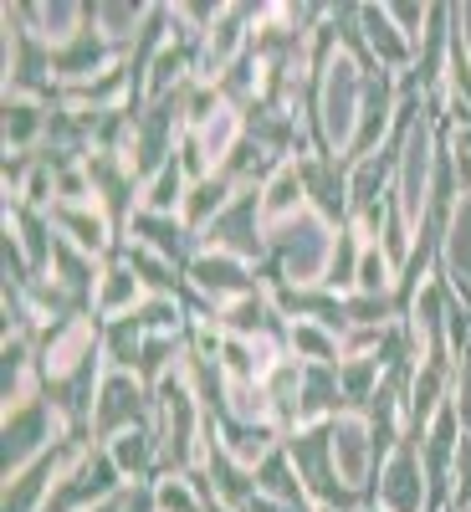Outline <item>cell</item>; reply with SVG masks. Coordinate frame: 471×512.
<instances>
[{
  "label": "cell",
  "mask_w": 471,
  "mask_h": 512,
  "mask_svg": "<svg viewBox=\"0 0 471 512\" xmlns=\"http://www.w3.org/2000/svg\"><path fill=\"white\" fill-rule=\"evenodd\" d=\"M205 405L195 395V384L180 369H169L154 384V436H159V477H190L200 472V456H205Z\"/></svg>",
  "instance_id": "obj_1"
},
{
  "label": "cell",
  "mask_w": 471,
  "mask_h": 512,
  "mask_svg": "<svg viewBox=\"0 0 471 512\" xmlns=\"http://www.w3.org/2000/svg\"><path fill=\"white\" fill-rule=\"evenodd\" d=\"M364 82H369V67L354 62L344 47L313 72V118H308V128H313L318 154H333V159L349 154V144L359 134Z\"/></svg>",
  "instance_id": "obj_2"
},
{
  "label": "cell",
  "mask_w": 471,
  "mask_h": 512,
  "mask_svg": "<svg viewBox=\"0 0 471 512\" xmlns=\"http://www.w3.org/2000/svg\"><path fill=\"white\" fill-rule=\"evenodd\" d=\"M338 231L318 216V210H297L292 221L267 231V262L272 272L262 277L267 287H323L328 282V262H333Z\"/></svg>",
  "instance_id": "obj_3"
},
{
  "label": "cell",
  "mask_w": 471,
  "mask_h": 512,
  "mask_svg": "<svg viewBox=\"0 0 471 512\" xmlns=\"http://www.w3.org/2000/svg\"><path fill=\"white\" fill-rule=\"evenodd\" d=\"M436 144H441V128L431 118H415L405 134H400V164H395V185L390 200L400 210V221L410 231H420L425 210H431V180H436Z\"/></svg>",
  "instance_id": "obj_4"
},
{
  "label": "cell",
  "mask_w": 471,
  "mask_h": 512,
  "mask_svg": "<svg viewBox=\"0 0 471 512\" xmlns=\"http://www.w3.org/2000/svg\"><path fill=\"white\" fill-rule=\"evenodd\" d=\"M139 425H154V390L139 374L108 369L98 384V405H93V441L108 446L123 431H139Z\"/></svg>",
  "instance_id": "obj_5"
},
{
  "label": "cell",
  "mask_w": 471,
  "mask_h": 512,
  "mask_svg": "<svg viewBox=\"0 0 471 512\" xmlns=\"http://www.w3.org/2000/svg\"><path fill=\"white\" fill-rule=\"evenodd\" d=\"M369 502L379 512H431V482H425V461H420V431H405V441L379 461Z\"/></svg>",
  "instance_id": "obj_6"
},
{
  "label": "cell",
  "mask_w": 471,
  "mask_h": 512,
  "mask_svg": "<svg viewBox=\"0 0 471 512\" xmlns=\"http://www.w3.org/2000/svg\"><path fill=\"white\" fill-rule=\"evenodd\" d=\"M200 251H226L241 262H267V221H262V185H246L216 221L205 226Z\"/></svg>",
  "instance_id": "obj_7"
},
{
  "label": "cell",
  "mask_w": 471,
  "mask_h": 512,
  "mask_svg": "<svg viewBox=\"0 0 471 512\" xmlns=\"http://www.w3.org/2000/svg\"><path fill=\"white\" fill-rule=\"evenodd\" d=\"M6 482L11 477H21L26 466H36L41 456H47L52 446H62L72 431H67V420H62V410L41 395L36 405H26V410H11L6 415Z\"/></svg>",
  "instance_id": "obj_8"
},
{
  "label": "cell",
  "mask_w": 471,
  "mask_h": 512,
  "mask_svg": "<svg viewBox=\"0 0 471 512\" xmlns=\"http://www.w3.org/2000/svg\"><path fill=\"white\" fill-rule=\"evenodd\" d=\"M185 282H190V292L200 297V303H210L216 313L267 287L262 277H256L251 262H241V256H226V251H200L195 262H190V272H185Z\"/></svg>",
  "instance_id": "obj_9"
},
{
  "label": "cell",
  "mask_w": 471,
  "mask_h": 512,
  "mask_svg": "<svg viewBox=\"0 0 471 512\" xmlns=\"http://www.w3.org/2000/svg\"><path fill=\"white\" fill-rule=\"evenodd\" d=\"M333 466L354 492L374 497V472H379V451H374V436H369V420L359 410H344L333 420Z\"/></svg>",
  "instance_id": "obj_10"
},
{
  "label": "cell",
  "mask_w": 471,
  "mask_h": 512,
  "mask_svg": "<svg viewBox=\"0 0 471 512\" xmlns=\"http://www.w3.org/2000/svg\"><path fill=\"white\" fill-rule=\"evenodd\" d=\"M297 164H303L308 210H318L333 231H344L349 216H354V205H349V164L333 159V154H308V159H297Z\"/></svg>",
  "instance_id": "obj_11"
},
{
  "label": "cell",
  "mask_w": 471,
  "mask_h": 512,
  "mask_svg": "<svg viewBox=\"0 0 471 512\" xmlns=\"http://www.w3.org/2000/svg\"><path fill=\"white\" fill-rule=\"evenodd\" d=\"M123 241H134V246L164 256V262L180 267V272H190V262L200 256V236L180 216H154V210H134V221H128Z\"/></svg>",
  "instance_id": "obj_12"
},
{
  "label": "cell",
  "mask_w": 471,
  "mask_h": 512,
  "mask_svg": "<svg viewBox=\"0 0 471 512\" xmlns=\"http://www.w3.org/2000/svg\"><path fill=\"white\" fill-rule=\"evenodd\" d=\"M16 21L26 26V36H36L47 52H62L88 31V6L77 0H36V6H11Z\"/></svg>",
  "instance_id": "obj_13"
},
{
  "label": "cell",
  "mask_w": 471,
  "mask_h": 512,
  "mask_svg": "<svg viewBox=\"0 0 471 512\" xmlns=\"http://www.w3.org/2000/svg\"><path fill=\"white\" fill-rule=\"evenodd\" d=\"M144 303H149L144 277H139L134 267H128L118 251H113L108 262H103L98 292H93V318H98V323H118V318H134Z\"/></svg>",
  "instance_id": "obj_14"
},
{
  "label": "cell",
  "mask_w": 471,
  "mask_h": 512,
  "mask_svg": "<svg viewBox=\"0 0 471 512\" xmlns=\"http://www.w3.org/2000/svg\"><path fill=\"white\" fill-rule=\"evenodd\" d=\"M47 221H52L57 236H67L72 246L103 256V262L118 251V231H113V221L103 216L98 205H52V210H47Z\"/></svg>",
  "instance_id": "obj_15"
},
{
  "label": "cell",
  "mask_w": 471,
  "mask_h": 512,
  "mask_svg": "<svg viewBox=\"0 0 471 512\" xmlns=\"http://www.w3.org/2000/svg\"><path fill=\"white\" fill-rule=\"evenodd\" d=\"M441 277L451 282V292L471 308V190H461L446 236H441Z\"/></svg>",
  "instance_id": "obj_16"
},
{
  "label": "cell",
  "mask_w": 471,
  "mask_h": 512,
  "mask_svg": "<svg viewBox=\"0 0 471 512\" xmlns=\"http://www.w3.org/2000/svg\"><path fill=\"white\" fill-rule=\"evenodd\" d=\"M359 31H364V47H369V62L379 67V72H410L415 67V47L395 31V21H390V11L384 6H359Z\"/></svg>",
  "instance_id": "obj_17"
},
{
  "label": "cell",
  "mask_w": 471,
  "mask_h": 512,
  "mask_svg": "<svg viewBox=\"0 0 471 512\" xmlns=\"http://www.w3.org/2000/svg\"><path fill=\"white\" fill-rule=\"evenodd\" d=\"M108 456L123 472V482H159V436L154 425H139V431H123L118 441H108Z\"/></svg>",
  "instance_id": "obj_18"
},
{
  "label": "cell",
  "mask_w": 471,
  "mask_h": 512,
  "mask_svg": "<svg viewBox=\"0 0 471 512\" xmlns=\"http://www.w3.org/2000/svg\"><path fill=\"white\" fill-rule=\"evenodd\" d=\"M241 190H246V185H236L231 175H221V169H216V175H205L200 185H190V190H185L180 221H185V226H190L195 236H205V226L216 221L221 210H226V205H231V200L241 195Z\"/></svg>",
  "instance_id": "obj_19"
},
{
  "label": "cell",
  "mask_w": 471,
  "mask_h": 512,
  "mask_svg": "<svg viewBox=\"0 0 471 512\" xmlns=\"http://www.w3.org/2000/svg\"><path fill=\"white\" fill-rule=\"evenodd\" d=\"M47 123L52 108L41 98H6V154H36V144H47Z\"/></svg>",
  "instance_id": "obj_20"
},
{
  "label": "cell",
  "mask_w": 471,
  "mask_h": 512,
  "mask_svg": "<svg viewBox=\"0 0 471 512\" xmlns=\"http://www.w3.org/2000/svg\"><path fill=\"white\" fill-rule=\"evenodd\" d=\"M297 210H308V185H303V164L287 159L277 175L262 185V221H267V231H272V226L292 221Z\"/></svg>",
  "instance_id": "obj_21"
},
{
  "label": "cell",
  "mask_w": 471,
  "mask_h": 512,
  "mask_svg": "<svg viewBox=\"0 0 471 512\" xmlns=\"http://www.w3.org/2000/svg\"><path fill=\"white\" fill-rule=\"evenodd\" d=\"M88 11H93V26L128 57V52H134V41L144 36L154 6H134V0H98V6H88Z\"/></svg>",
  "instance_id": "obj_22"
},
{
  "label": "cell",
  "mask_w": 471,
  "mask_h": 512,
  "mask_svg": "<svg viewBox=\"0 0 471 512\" xmlns=\"http://www.w3.org/2000/svg\"><path fill=\"white\" fill-rule=\"evenodd\" d=\"M287 354L303 364H344V338L313 318H292L287 323Z\"/></svg>",
  "instance_id": "obj_23"
},
{
  "label": "cell",
  "mask_w": 471,
  "mask_h": 512,
  "mask_svg": "<svg viewBox=\"0 0 471 512\" xmlns=\"http://www.w3.org/2000/svg\"><path fill=\"white\" fill-rule=\"evenodd\" d=\"M256 492H267V497H277L282 507H297V512H313V502H308V487H303V477H297V466L287 461V451L277 446L262 466H256Z\"/></svg>",
  "instance_id": "obj_24"
},
{
  "label": "cell",
  "mask_w": 471,
  "mask_h": 512,
  "mask_svg": "<svg viewBox=\"0 0 471 512\" xmlns=\"http://www.w3.org/2000/svg\"><path fill=\"white\" fill-rule=\"evenodd\" d=\"M185 190H190V180H185V169H180V154L169 159L159 175L139 190V210H154V216H180V205H185Z\"/></svg>",
  "instance_id": "obj_25"
},
{
  "label": "cell",
  "mask_w": 471,
  "mask_h": 512,
  "mask_svg": "<svg viewBox=\"0 0 471 512\" xmlns=\"http://www.w3.org/2000/svg\"><path fill=\"white\" fill-rule=\"evenodd\" d=\"M379 384H384V369L379 359H344L338 364V395H344V410H369V400L379 395Z\"/></svg>",
  "instance_id": "obj_26"
},
{
  "label": "cell",
  "mask_w": 471,
  "mask_h": 512,
  "mask_svg": "<svg viewBox=\"0 0 471 512\" xmlns=\"http://www.w3.org/2000/svg\"><path fill=\"white\" fill-rule=\"evenodd\" d=\"M144 328L134 318H118V323H103V359L108 369H128L139 374V359H144Z\"/></svg>",
  "instance_id": "obj_27"
},
{
  "label": "cell",
  "mask_w": 471,
  "mask_h": 512,
  "mask_svg": "<svg viewBox=\"0 0 471 512\" xmlns=\"http://www.w3.org/2000/svg\"><path fill=\"white\" fill-rule=\"evenodd\" d=\"M364 246H369V241H364L354 226H344V231H338V246H333V262H328V282H323V292H333V297H349V292H354Z\"/></svg>",
  "instance_id": "obj_28"
},
{
  "label": "cell",
  "mask_w": 471,
  "mask_h": 512,
  "mask_svg": "<svg viewBox=\"0 0 471 512\" xmlns=\"http://www.w3.org/2000/svg\"><path fill=\"white\" fill-rule=\"evenodd\" d=\"M395 262L384 256V246H364V256H359V282H354V292H369V297H390L395 292Z\"/></svg>",
  "instance_id": "obj_29"
},
{
  "label": "cell",
  "mask_w": 471,
  "mask_h": 512,
  "mask_svg": "<svg viewBox=\"0 0 471 512\" xmlns=\"http://www.w3.org/2000/svg\"><path fill=\"white\" fill-rule=\"evenodd\" d=\"M451 502H471V436H461V451H456V477H451Z\"/></svg>",
  "instance_id": "obj_30"
},
{
  "label": "cell",
  "mask_w": 471,
  "mask_h": 512,
  "mask_svg": "<svg viewBox=\"0 0 471 512\" xmlns=\"http://www.w3.org/2000/svg\"><path fill=\"white\" fill-rule=\"evenodd\" d=\"M451 21H456V36L466 41V52H471V6H451Z\"/></svg>",
  "instance_id": "obj_31"
},
{
  "label": "cell",
  "mask_w": 471,
  "mask_h": 512,
  "mask_svg": "<svg viewBox=\"0 0 471 512\" xmlns=\"http://www.w3.org/2000/svg\"><path fill=\"white\" fill-rule=\"evenodd\" d=\"M205 512H236V507H226V502H216V497H210V502H205Z\"/></svg>",
  "instance_id": "obj_32"
},
{
  "label": "cell",
  "mask_w": 471,
  "mask_h": 512,
  "mask_svg": "<svg viewBox=\"0 0 471 512\" xmlns=\"http://www.w3.org/2000/svg\"><path fill=\"white\" fill-rule=\"evenodd\" d=\"M359 512H379V507H374V502H369V507H359Z\"/></svg>",
  "instance_id": "obj_33"
}]
</instances>
